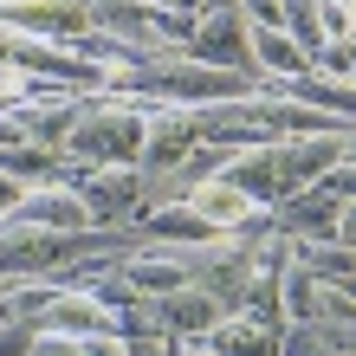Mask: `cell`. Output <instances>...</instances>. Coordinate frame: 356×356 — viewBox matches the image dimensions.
<instances>
[{
    "label": "cell",
    "instance_id": "cell-7",
    "mask_svg": "<svg viewBox=\"0 0 356 356\" xmlns=\"http://www.w3.org/2000/svg\"><path fill=\"white\" fill-rule=\"evenodd\" d=\"M343 136L350 130H337V136H279L272 149H279V175H285V195L291 188H318L330 169L343 162Z\"/></svg>",
    "mask_w": 356,
    "mask_h": 356
},
{
    "label": "cell",
    "instance_id": "cell-30",
    "mask_svg": "<svg viewBox=\"0 0 356 356\" xmlns=\"http://www.w3.org/2000/svg\"><path fill=\"white\" fill-rule=\"evenodd\" d=\"M350 78H356V39H350Z\"/></svg>",
    "mask_w": 356,
    "mask_h": 356
},
{
    "label": "cell",
    "instance_id": "cell-21",
    "mask_svg": "<svg viewBox=\"0 0 356 356\" xmlns=\"http://www.w3.org/2000/svg\"><path fill=\"white\" fill-rule=\"evenodd\" d=\"M123 343H130V356H175V337H162V330L156 337H123Z\"/></svg>",
    "mask_w": 356,
    "mask_h": 356
},
{
    "label": "cell",
    "instance_id": "cell-12",
    "mask_svg": "<svg viewBox=\"0 0 356 356\" xmlns=\"http://www.w3.org/2000/svg\"><path fill=\"white\" fill-rule=\"evenodd\" d=\"M136 227H143V240H162V246H214V240H227V234H214V227H207L188 201H156V207H143Z\"/></svg>",
    "mask_w": 356,
    "mask_h": 356
},
{
    "label": "cell",
    "instance_id": "cell-19",
    "mask_svg": "<svg viewBox=\"0 0 356 356\" xmlns=\"http://www.w3.org/2000/svg\"><path fill=\"white\" fill-rule=\"evenodd\" d=\"M234 7L253 19V26H285V7H279V0H234Z\"/></svg>",
    "mask_w": 356,
    "mask_h": 356
},
{
    "label": "cell",
    "instance_id": "cell-5",
    "mask_svg": "<svg viewBox=\"0 0 356 356\" xmlns=\"http://www.w3.org/2000/svg\"><path fill=\"white\" fill-rule=\"evenodd\" d=\"M266 214H272V234L291 240V246H298V240H337L343 201L318 181V188H291V195H285V201H272Z\"/></svg>",
    "mask_w": 356,
    "mask_h": 356
},
{
    "label": "cell",
    "instance_id": "cell-3",
    "mask_svg": "<svg viewBox=\"0 0 356 356\" xmlns=\"http://www.w3.org/2000/svg\"><path fill=\"white\" fill-rule=\"evenodd\" d=\"M143 169L130 162V169H85V181H78V201H85L91 227H136L143 214Z\"/></svg>",
    "mask_w": 356,
    "mask_h": 356
},
{
    "label": "cell",
    "instance_id": "cell-17",
    "mask_svg": "<svg viewBox=\"0 0 356 356\" xmlns=\"http://www.w3.org/2000/svg\"><path fill=\"white\" fill-rule=\"evenodd\" d=\"M33 330H39V324L7 318V324H0V356H26V350H33Z\"/></svg>",
    "mask_w": 356,
    "mask_h": 356
},
{
    "label": "cell",
    "instance_id": "cell-16",
    "mask_svg": "<svg viewBox=\"0 0 356 356\" xmlns=\"http://www.w3.org/2000/svg\"><path fill=\"white\" fill-rule=\"evenodd\" d=\"M279 356H324L318 324H285V330H279Z\"/></svg>",
    "mask_w": 356,
    "mask_h": 356
},
{
    "label": "cell",
    "instance_id": "cell-9",
    "mask_svg": "<svg viewBox=\"0 0 356 356\" xmlns=\"http://www.w3.org/2000/svg\"><path fill=\"white\" fill-rule=\"evenodd\" d=\"M33 324H39V330H58V337H78V343H85V337H104V330H117V318H111V311H104V305L91 298L85 285L52 291V305L39 311Z\"/></svg>",
    "mask_w": 356,
    "mask_h": 356
},
{
    "label": "cell",
    "instance_id": "cell-23",
    "mask_svg": "<svg viewBox=\"0 0 356 356\" xmlns=\"http://www.w3.org/2000/svg\"><path fill=\"white\" fill-rule=\"evenodd\" d=\"M337 240L356 246V201H343V220H337Z\"/></svg>",
    "mask_w": 356,
    "mask_h": 356
},
{
    "label": "cell",
    "instance_id": "cell-18",
    "mask_svg": "<svg viewBox=\"0 0 356 356\" xmlns=\"http://www.w3.org/2000/svg\"><path fill=\"white\" fill-rule=\"evenodd\" d=\"M26 356H85L78 337H58V330H33V350Z\"/></svg>",
    "mask_w": 356,
    "mask_h": 356
},
{
    "label": "cell",
    "instance_id": "cell-26",
    "mask_svg": "<svg viewBox=\"0 0 356 356\" xmlns=\"http://www.w3.org/2000/svg\"><path fill=\"white\" fill-rule=\"evenodd\" d=\"M175 356H214V350H201V343H175Z\"/></svg>",
    "mask_w": 356,
    "mask_h": 356
},
{
    "label": "cell",
    "instance_id": "cell-32",
    "mask_svg": "<svg viewBox=\"0 0 356 356\" xmlns=\"http://www.w3.org/2000/svg\"><path fill=\"white\" fill-rule=\"evenodd\" d=\"M330 7H356V0H330Z\"/></svg>",
    "mask_w": 356,
    "mask_h": 356
},
{
    "label": "cell",
    "instance_id": "cell-6",
    "mask_svg": "<svg viewBox=\"0 0 356 356\" xmlns=\"http://www.w3.org/2000/svg\"><path fill=\"white\" fill-rule=\"evenodd\" d=\"M0 227H52V234H78V227H91V214H85V201H78V188L33 181V188H19V201L0 214Z\"/></svg>",
    "mask_w": 356,
    "mask_h": 356
},
{
    "label": "cell",
    "instance_id": "cell-20",
    "mask_svg": "<svg viewBox=\"0 0 356 356\" xmlns=\"http://www.w3.org/2000/svg\"><path fill=\"white\" fill-rule=\"evenodd\" d=\"M324 188H330L337 201H356V162H337V169L324 175Z\"/></svg>",
    "mask_w": 356,
    "mask_h": 356
},
{
    "label": "cell",
    "instance_id": "cell-13",
    "mask_svg": "<svg viewBox=\"0 0 356 356\" xmlns=\"http://www.w3.org/2000/svg\"><path fill=\"white\" fill-rule=\"evenodd\" d=\"M318 58H311L298 39H291L285 26H253V72L266 78V85H285V78H305ZM259 85V91H266Z\"/></svg>",
    "mask_w": 356,
    "mask_h": 356
},
{
    "label": "cell",
    "instance_id": "cell-27",
    "mask_svg": "<svg viewBox=\"0 0 356 356\" xmlns=\"http://www.w3.org/2000/svg\"><path fill=\"white\" fill-rule=\"evenodd\" d=\"M343 162H356V130H350V136H343Z\"/></svg>",
    "mask_w": 356,
    "mask_h": 356
},
{
    "label": "cell",
    "instance_id": "cell-31",
    "mask_svg": "<svg viewBox=\"0 0 356 356\" xmlns=\"http://www.w3.org/2000/svg\"><path fill=\"white\" fill-rule=\"evenodd\" d=\"M350 39H356V7H350Z\"/></svg>",
    "mask_w": 356,
    "mask_h": 356
},
{
    "label": "cell",
    "instance_id": "cell-22",
    "mask_svg": "<svg viewBox=\"0 0 356 356\" xmlns=\"http://www.w3.org/2000/svg\"><path fill=\"white\" fill-rule=\"evenodd\" d=\"M85 356H130V343L117 330H104V337H85Z\"/></svg>",
    "mask_w": 356,
    "mask_h": 356
},
{
    "label": "cell",
    "instance_id": "cell-8",
    "mask_svg": "<svg viewBox=\"0 0 356 356\" xmlns=\"http://www.w3.org/2000/svg\"><path fill=\"white\" fill-rule=\"evenodd\" d=\"M220 318H234V311H220V305L207 298V291H201L195 279H188V285H175V291H162V298H156V324L169 330L175 343H201V337H207V330H214Z\"/></svg>",
    "mask_w": 356,
    "mask_h": 356
},
{
    "label": "cell",
    "instance_id": "cell-14",
    "mask_svg": "<svg viewBox=\"0 0 356 356\" xmlns=\"http://www.w3.org/2000/svg\"><path fill=\"white\" fill-rule=\"evenodd\" d=\"M201 350H214V356H279V330H266L253 318H220L214 330L201 337Z\"/></svg>",
    "mask_w": 356,
    "mask_h": 356
},
{
    "label": "cell",
    "instance_id": "cell-15",
    "mask_svg": "<svg viewBox=\"0 0 356 356\" xmlns=\"http://www.w3.org/2000/svg\"><path fill=\"white\" fill-rule=\"evenodd\" d=\"M318 291H324V279L311 266H298V259H285V279H279V298H285V324H311L318 318Z\"/></svg>",
    "mask_w": 356,
    "mask_h": 356
},
{
    "label": "cell",
    "instance_id": "cell-29",
    "mask_svg": "<svg viewBox=\"0 0 356 356\" xmlns=\"http://www.w3.org/2000/svg\"><path fill=\"white\" fill-rule=\"evenodd\" d=\"M7 318H13V305H7V291H0V324H7Z\"/></svg>",
    "mask_w": 356,
    "mask_h": 356
},
{
    "label": "cell",
    "instance_id": "cell-25",
    "mask_svg": "<svg viewBox=\"0 0 356 356\" xmlns=\"http://www.w3.org/2000/svg\"><path fill=\"white\" fill-rule=\"evenodd\" d=\"M149 7H175V13H201V0H149Z\"/></svg>",
    "mask_w": 356,
    "mask_h": 356
},
{
    "label": "cell",
    "instance_id": "cell-10",
    "mask_svg": "<svg viewBox=\"0 0 356 356\" xmlns=\"http://www.w3.org/2000/svg\"><path fill=\"white\" fill-rule=\"evenodd\" d=\"M188 207H195V214H201L207 227H214V234H246V227H253V220L266 214V207H259V201H246V195H240V188L227 181V175H207V181L195 188V195H188Z\"/></svg>",
    "mask_w": 356,
    "mask_h": 356
},
{
    "label": "cell",
    "instance_id": "cell-28",
    "mask_svg": "<svg viewBox=\"0 0 356 356\" xmlns=\"http://www.w3.org/2000/svg\"><path fill=\"white\" fill-rule=\"evenodd\" d=\"M214 7H234V0H201V13H214Z\"/></svg>",
    "mask_w": 356,
    "mask_h": 356
},
{
    "label": "cell",
    "instance_id": "cell-24",
    "mask_svg": "<svg viewBox=\"0 0 356 356\" xmlns=\"http://www.w3.org/2000/svg\"><path fill=\"white\" fill-rule=\"evenodd\" d=\"M13 201H19V181H13V175H0V214H7Z\"/></svg>",
    "mask_w": 356,
    "mask_h": 356
},
{
    "label": "cell",
    "instance_id": "cell-1",
    "mask_svg": "<svg viewBox=\"0 0 356 356\" xmlns=\"http://www.w3.org/2000/svg\"><path fill=\"white\" fill-rule=\"evenodd\" d=\"M143 136H149V111L136 97L85 91V111L65 136V156L85 162V169H130V162H143Z\"/></svg>",
    "mask_w": 356,
    "mask_h": 356
},
{
    "label": "cell",
    "instance_id": "cell-2",
    "mask_svg": "<svg viewBox=\"0 0 356 356\" xmlns=\"http://www.w3.org/2000/svg\"><path fill=\"white\" fill-rule=\"evenodd\" d=\"M188 58H201V65H220V72H253V19H246L240 7H214L195 19V39H188ZM266 85V78H259Z\"/></svg>",
    "mask_w": 356,
    "mask_h": 356
},
{
    "label": "cell",
    "instance_id": "cell-11",
    "mask_svg": "<svg viewBox=\"0 0 356 356\" xmlns=\"http://www.w3.org/2000/svg\"><path fill=\"white\" fill-rule=\"evenodd\" d=\"M220 175L234 181L246 201H259V207L285 201V175H279V149H272V143H253V149H234Z\"/></svg>",
    "mask_w": 356,
    "mask_h": 356
},
{
    "label": "cell",
    "instance_id": "cell-4",
    "mask_svg": "<svg viewBox=\"0 0 356 356\" xmlns=\"http://www.w3.org/2000/svg\"><path fill=\"white\" fill-rule=\"evenodd\" d=\"M201 149V123H195V104H156L149 111V136H143V175H169L181 169L188 156Z\"/></svg>",
    "mask_w": 356,
    "mask_h": 356
}]
</instances>
